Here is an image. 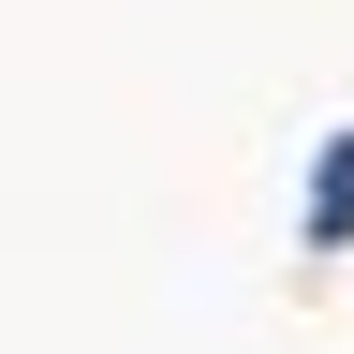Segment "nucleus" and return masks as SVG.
Returning <instances> with one entry per match:
<instances>
[{"label":"nucleus","instance_id":"nucleus-1","mask_svg":"<svg viewBox=\"0 0 354 354\" xmlns=\"http://www.w3.org/2000/svg\"><path fill=\"white\" fill-rule=\"evenodd\" d=\"M310 221H325V236H354V148L325 162V207H310Z\"/></svg>","mask_w":354,"mask_h":354}]
</instances>
